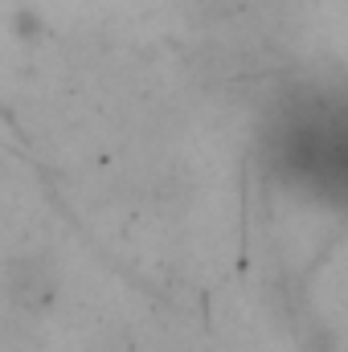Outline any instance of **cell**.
<instances>
[{
    "label": "cell",
    "mask_w": 348,
    "mask_h": 352,
    "mask_svg": "<svg viewBox=\"0 0 348 352\" xmlns=\"http://www.w3.org/2000/svg\"><path fill=\"white\" fill-rule=\"evenodd\" d=\"M287 160L324 197H348V107L316 94L307 115L287 127Z\"/></svg>",
    "instance_id": "6da1fadb"
}]
</instances>
